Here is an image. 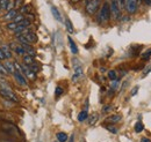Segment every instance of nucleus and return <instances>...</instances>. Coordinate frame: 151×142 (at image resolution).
Masks as SVG:
<instances>
[{"mask_svg": "<svg viewBox=\"0 0 151 142\" xmlns=\"http://www.w3.org/2000/svg\"><path fill=\"white\" fill-rule=\"evenodd\" d=\"M0 96L4 98V99H7V101H11L13 103H17L18 102V98L17 96L14 95V92L12 91V89L9 88L8 86H2L0 89Z\"/></svg>", "mask_w": 151, "mask_h": 142, "instance_id": "f257e3e1", "label": "nucleus"}, {"mask_svg": "<svg viewBox=\"0 0 151 142\" xmlns=\"http://www.w3.org/2000/svg\"><path fill=\"white\" fill-rule=\"evenodd\" d=\"M111 18V7L108 2H105L99 13V22H106Z\"/></svg>", "mask_w": 151, "mask_h": 142, "instance_id": "f03ea898", "label": "nucleus"}, {"mask_svg": "<svg viewBox=\"0 0 151 142\" xmlns=\"http://www.w3.org/2000/svg\"><path fill=\"white\" fill-rule=\"evenodd\" d=\"M73 68H75V74L72 76V80L73 81H78L81 76H83V67H81V64L78 59H73Z\"/></svg>", "mask_w": 151, "mask_h": 142, "instance_id": "7ed1b4c3", "label": "nucleus"}, {"mask_svg": "<svg viewBox=\"0 0 151 142\" xmlns=\"http://www.w3.org/2000/svg\"><path fill=\"white\" fill-rule=\"evenodd\" d=\"M141 0H126V9L129 14H134L137 8H138V5H139Z\"/></svg>", "mask_w": 151, "mask_h": 142, "instance_id": "20e7f679", "label": "nucleus"}, {"mask_svg": "<svg viewBox=\"0 0 151 142\" xmlns=\"http://www.w3.org/2000/svg\"><path fill=\"white\" fill-rule=\"evenodd\" d=\"M100 1L101 0H91L90 2H87L86 4V13L90 14V15H93L99 8Z\"/></svg>", "mask_w": 151, "mask_h": 142, "instance_id": "39448f33", "label": "nucleus"}, {"mask_svg": "<svg viewBox=\"0 0 151 142\" xmlns=\"http://www.w3.org/2000/svg\"><path fill=\"white\" fill-rule=\"evenodd\" d=\"M109 7H111V14L113 15L114 18H119L121 16V8L119 6L117 0H112Z\"/></svg>", "mask_w": 151, "mask_h": 142, "instance_id": "423d86ee", "label": "nucleus"}, {"mask_svg": "<svg viewBox=\"0 0 151 142\" xmlns=\"http://www.w3.org/2000/svg\"><path fill=\"white\" fill-rule=\"evenodd\" d=\"M2 129H4V132H6V133H8L11 135H18L19 134L18 128L12 124H4L2 125Z\"/></svg>", "mask_w": 151, "mask_h": 142, "instance_id": "0eeeda50", "label": "nucleus"}, {"mask_svg": "<svg viewBox=\"0 0 151 142\" xmlns=\"http://www.w3.org/2000/svg\"><path fill=\"white\" fill-rule=\"evenodd\" d=\"M21 67H22V74L24 75V76H27L28 79H30V80H35L36 79V73L33 71H30L26 65H21Z\"/></svg>", "mask_w": 151, "mask_h": 142, "instance_id": "6e6552de", "label": "nucleus"}, {"mask_svg": "<svg viewBox=\"0 0 151 142\" xmlns=\"http://www.w3.org/2000/svg\"><path fill=\"white\" fill-rule=\"evenodd\" d=\"M13 75H14V77H15L17 82L19 83L20 86H23V87H26V86H27V80H26V77H24V75H23L22 73H20V72L17 71Z\"/></svg>", "mask_w": 151, "mask_h": 142, "instance_id": "1a4fd4ad", "label": "nucleus"}, {"mask_svg": "<svg viewBox=\"0 0 151 142\" xmlns=\"http://www.w3.org/2000/svg\"><path fill=\"white\" fill-rule=\"evenodd\" d=\"M19 14V12H18V9H15V8H13V9H11V11H8L4 16H2V18L4 20H6V21H13V18H15L17 15Z\"/></svg>", "mask_w": 151, "mask_h": 142, "instance_id": "9d476101", "label": "nucleus"}, {"mask_svg": "<svg viewBox=\"0 0 151 142\" xmlns=\"http://www.w3.org/2000/svg\"><path fill=\"white\" fill-rule=\"evenodd\" d=\"M1 49V51H2V53L5 55V59H12V50H11V48L8 46V45H4V46H1L0 48Z\"/></svg>", "mask_w": 151, "mask_h": 142, "instance_id": "9b49d317", "label": "nucleus"}, {"mask_svg": "<svg viewBox=\"0 0 151 142\" xmlns=\"http://www.w3.org/2000/svg\"><path fill=\"white\" fill-rule=\"evenodd\" d=\"M23 37L27 39V42H28L29 44H33V43H36V42H37V36H36V34H34L33 31H30V33L23 35Z\"/></svg>", "mask_w": 151, "mask_h": 142, "instance_id": "f8f14e48", "label": "nucleus"}, {"mask_svg": "<svg viewBox=\"0 0 151 142\" xmlns=\"http://www.w3.org/2000/svg\"><path fill=\"white\" fill-rule=\"evenodd\" d=\"M120 120H121V116L120 114H113V116H109L108 118H106V121L111 123V124H116Z\"/></svg>", "mask_w": 151, "mask_h": 142, "instance_id": "ddd939ff", "label": "nucleus"}, {"mask_svg": "<svg viewBox=\"0 0 151 142\" xmlns=\"http://www.w3.org/2000/svg\"><path fill=\"white\" fill-rule=\"evenodd\" d=\"M23 46V49H24V51H26V54H28V55H32V57H35L36 55V52H35V50L33 49V46H30V44H27V45H22Z\"/></svg>", "mask_w": 151, "mask_h": 142, "instance_id": "4468645a", "label": "nucleus"}, {"mask_svg": "<svg viewBox=\"0 0 151 142\" xmlns=\"http://www.w3.org/2000/svg\"><path fill=\"white\" fill-rule=\"evenodd\" d=\"M5 67H6V70H7V72H8L9 74H14V73L17 72L14 64L11 62V61H6V62H5Z\"/></svg>", "mask_w": 151, "mask_h": 142, "instance_id": "2eb2a0df", "label": "nucleus"}, {"mask_svg": "<svg viewBox=\"0 0 151 142\" xmlns=\"http://www.w3.org/2000/svg\"><path fill=\"white\" fill-rule=\"evenodd\" d=\"M68 40H69V45H70L71 52L73 54H77L78 53V49H77V45H76V43L73 42V39L71 37H68Z\"/></svg>", "mask_w": 151, "mask_h": 142, "instance_id": "dca6fc26", "label": "nucleus"}, {"mask_svg": "<svg viewBox=\"0 0 151 142\" xmlns=\"http://www.w3.org/2000/svg\"><path fill=\"white\" fill-rule=\"evenodd\" d=\"M51 13H52L54 18H56L58 22H62V15H60V13L58 12V9H57L55 6H51Z\"/></svg>", "mask_w": 151, "mask_h": 142, "instance_id": "f3484780", "label": "nucleus"}, {"mask_svg": "<svg viewBox=\"0 0 151 142\" xmlns=\"http://www.w3.org/2000/svg\"><path fill=\"white\" fill-rule=\"evenodd\" d=\"M57 140H58V142H66L68 141V134L66 133H64V132H59V133H57L56 135Z\"/></svg>", "mask_w": 151, "mask_h": 142, "instance_id": "a211bd4d", "label": "nucleus"}, {"mask_svg": "<svg viewBox=\"0 0 151 142\" xmlns=\"http://www.w3.org/2000/svg\"><path fill=\"white\" fill-rule=\"evenodd\" d=\"M30 9H32V5H29V4L28 5H23V6L20 7V12H21L20 14H23V15L24 14H29Z\"/></svg>", "mask_w": 151, "mask_h": 142, "instance_id": "6ab92c4d", "label": "nucleus"}, {"mask_svg": "<svg viewBox=\"0 0 151 142\" xmlns=\"http://www.w3.org/2000/svg\"><path fill=\"white\" fill-rule=\"evenodd\" d=\"M23 62H24L26 66H29V65L34 64V57L28 55V54H24L23 55Z\"/></svg>", "mask_w": 151, "mask_h": 142, "instance_id": "aec40b11", "label": "nucleus"}, {"mask_svg": "<svg viewBox=\"0 0 151 142\" xmlns=\"http://www.w3.org/2000/svg\"><path fill=\"white\" fill-rule=\"evenodd\" d=\"M88 118V113H87V111L86 110H84V111H81L79 114H78V121H85L86 119Z\"/></svg>", "mask_w": 151, "mask_h": 142, "instance_id": "412c9836", "label": "nucleus"}, {"mask_svg": "<svg viewBox=\"0 0 151 142\" xmlns=\"http://www.w3.org/2000/svg\"><path fill=\"white\" fill-rule=\"evenodd\" d=\"M65 26H66V30H68L70 34H72V33H73V26H72V23H71V21H70L69 18L65 20Z\"/></svg>", "mask_w": 151, "mask_h": 142, "instance_id": "4be33fe9", "label": "nucleus"}, {"mask_svg": "<svg viewBox=\"0 0 151 142\" xmlns=\"http://www.w3.org/2000/svg\"><path fill=\"white\" fill-rule=\"evenodd\" d=\"M143 129H144V126H143V124H142L141 121L136 123V125H135V132H136V133H141Z\"/></svg>", "mask_w": 151, "mask_h": 142, "instance_id": "5701e85b", "label": "nucleus"}, {"mask_svg": "<svg viewBox=\"0 0 151 142\" xmlns=\"http://www.w3.org/2000/svg\"><path fill=\"white\" fill-rule=\"evenodd\" d=\"M9 0H0V11H6Z\"/></svg>", "mask_w": 151, "mask_h": 142, "instance_id": "b1692460", "label": "nucleus"}, {"mask_svg": "<svg viewBox=\"0 0 151 142\" xmlns=\"http://www.w3.org/2000/svg\"><path fill=\"white\" fill-rule=\"evenodd\" d=\"M24 18H26V16H24L23 14H20V13H19V14H18L15 18H13V22H15V23H19V22H21V21H23Z\"/></svg>", "mask_w": 151, "mask_h": 142, "instance_id": "393cba45", "label": "nucleus"}, {"mask_svg": "<svg viewBox=\"0 0 151 142\" xmlns=\"http://www.w3.org/2000/svg\"><path fill=\"white\" fill-rule=\"evenodd\" d=\"M8 74H9V73L7 72L6 67H5V65L0 62V75H4V76H6V75H8Z\"/></svg>", "mask_w": 151, "mask_h": 142, "instance_id": "a878e982", "label": "nucleus"}, {"mask_svg": "<svg viewBox=\"0 0 151 142\" xmlns=\"http://www.w3.org/2000/svg\"><path fill=\"white\" fill-rule=\"evenodd\" d=\"M108 77L114 81V80H117V74H116V72L115 71H109L108 72Z\"/></svg>", "mask_w": 151, "mask_h": 142, "instance_id": "bb28decb", "label": "nucleus"}, {"mask_svg": "<svg viewBox=\"0 0 151 142\" xmlns=\"http://www.w3.org/2000/svg\"><path fill=\"white\" fill-rule=\"evenodd\" d=\"M30 71H33V72H35V73H37L38 71H40V67H38L37 65L34 62V64H32V65H29V66H27Z\"/></svg>", "mask_w": 151, "mask_h": 142, "instance_id": "cd10ccee", "label": "nucleus"}, {"mask_svg": "<svg viewBox=\"0 0 151 142\" xmlns=\"http://www.w3.org/2000/svg\"><path fill=\"white\" fill-rule=\"evenodd\" d=\"M17 26H18V23H15V22H11V23H8L6 27H7V29H9V30H15V28H17Z\"/></svg>", "mask_w": 151, "mask_h": 142, "instance_id": "c85d7f7f", "label": "nucleus"}, {"mask_svg": "<svg viewBox=\"0 0 151 142\" xmlns=\"http://www.w3.org/2000/svg\"><path fill=\"white\" fill-rule=\"evenodd\" d=\"M96 119H98V114H93V116H91V117L88 118V120H90V121H88V124L93 125L95 121H96Z\"/></svg>", "mask_w": 151, "mask_h": 142, "instance_id": "c756f323", "label": "nucleus"}, {"mask_svg": "<svg viewBox=\"0 0 151 142\" xmlns=\"http://www.w3.org/2000/svg\"><path fill=\"white\" fill-rule=\"evenodd\" d=\"M22 2H23V0H14V8L19 9L21 7V5H22Z\"/></svg>", "mask_w": 151, "mask_h": 142, "instance_id": "7c9ffc66", "label": "nucleus"}, {"mask_svg": "<svg viewBox=\"0 0 151 142\" xmlns=\"http://www.w3.org/2000/svg\"><path fill=\"white\" fill-rule=\"evenodd\" d=\"M13 8H14V0H9V2L7 5V8H6V12H8V11H11Z\"/></svg>", "mask_w": 151, "mask_h": 142, "instance_id": "2f4dec72", "label": "nucleus"}, {"mask_svg": "<svg viewBox=\"0 0 151 142\" xmlns=\"http://www.w3.org/2000/svg\"><path fill=\"white\" fill-rule=\"evenodd\" d=\"M107 129H108L111 133H113V134H116V133H117V128H115L114 126H107Z\"/></svg>", "mask_w": 151, "mask_h": 142, "instance_id": "473e14b6", "label": "nucleus"}, {"mask_svg": "<svg viewBox=\"0 0 151 142\" xmlns=\"http://www.w3.org/2000/svg\"><path fill=\"white\" fill-rule=\"evenodd\" d=\"M62 94H63V88H60V87H57L56 90H55V95H56L57 97H58V96H60Z\"/></svg>", "mask_w": 151, "mask_h": 142, "instance_id": "72a5a7b5", "label": "nucleus"}, {"mask_svg": "<svg viewBox=\"0 0 151 142\" xmlns=\"http://www.w3.org/2000/svg\"><path fill=\"white\" fill-rule=\"evenodd\" d=\"M117 2H119V6H120V8L122 11V8L126 6V0H117Z\"/></svg>", "mask_w": 151, "mask_h": 142, "instance_id": "f704fd0d", "label": "nucleus"}, {"mask_svg": "<svg viewBox=\"0 0 151 142\" xmlns=\"http://www.w3.org/2000/svg\"><path fill=\"white\" fill-rule=\"evenodd\" d=\"M150 55H151V50H149L148 52H145V53L143 54V57H142V58H143L144 60H147V59H149V58H150Z\"/></svg>", "mask_w": 151, "mask_h": 142, "instance_id": "c9c22d12", "label": "nucleus"}, {"mask_svg": "<svg viewBox=\"0 0 151 142\" xmlns=\"http://www.w3.org/2000/svg\"><path fill=\"white\" fill-rule=\"evenodd\" d=\"M117 87H119V81H117V80H114L113 82H112V88L116 89Z\"/></svg>", "mask_w": 151, "mask_h": 142, "instance_id": "e433bc0d", "label": "nucleus"}, {"mask_svg": "<svg viewBox=\"0 0 151 142\" xmlns=\"http://www.w3.org/2000/svg\"><path fill=\"white\" fill-rule=\"evenodd\" d=\"M137 90H138V87H135V88L132 90V96H135L137 94Z\"/></svg>", "mask_w": 151, "mask_h": 142, "instance_id": "4c0bfd02", "label": "nucleus"}, {"mask_svg": "<svg viewBox=\"0 0 151 142\" xmlns=\"http://www.w3.org/2000/svg\"><path fill=\"white\" fill-rule=\"evenodd\" d=\"M141 142H151L150 139H148V138H142L141 139Z\"/></svg>", "mask_w": 151, "mask_h": 142, "instance_id": "58836bf2", "label": "nucleus"}, {"mask_svg": "<svg viewBox=\"0 0 151 142\" xmlns=\"http://www.w3.org/2000/svg\"><path fill=\"white\" fill-rule=\"evenodd\" d=\"M5 59V55L2 53V51H1V49H0V60H4Z\"/></svg>", "mask_w": 151, "mask_h": 142, "instance_id": "ea45409f", "label": "nucleus"}, {"mask_svg": "<svg viewBox=\"0 0 151 142\" xmlns=\"http://www.w3.org/2000/svg\"><path fill=\"white\" fill-rule=\"evenodd\" d=\"M143 1H144L147 5H151V0H143Z\"/></svg>", "mask_w": 151, "mask_h": 142, "instance_id": "a19ab883", "label": "nucleus"}, {"mask_svg": "<svg viewBox=\"0 0 151 142\" xmlns=\"http://www.w3.org/2000/svg\"><path fill=\"white\" fill-rule=\"evenodd\" d=\"M73 139H75V136H73V135H72V136H71V138H70V142H73V141H75V140H73Z\"/></svg>", "mask_w": 151, "mask_h": 142, "instance_id": "79ce46f5", "label": "nucleus"}, {"mask_svg": "<svg viewBox=\"0 0 151 142\" xmlns=\"http://www.w3.org/2000/svg\"><path fill=\"white\" fill-rule=\"evenodd\" d=\"M80 0H71V2H73V4H76V2H79Z\"/></svg>", "mask_w": 151, "mask_h": 142, "instance_id": "37998d69", "label": "nucleus"}, {"mask_svg": "<svg viewBox=\"0 0 151 142\" xmlns=\"http://www.w3.org/2000/svg\"><path fill=\"white\" fill-rule=\"evenodd\" d=\"M38 142H41V141H38Z\"/></svg>", "mask_w": 151, "mask_h": 142, "instance_id": "c03bdc74", "label": "nucleus"}]
</instances>
